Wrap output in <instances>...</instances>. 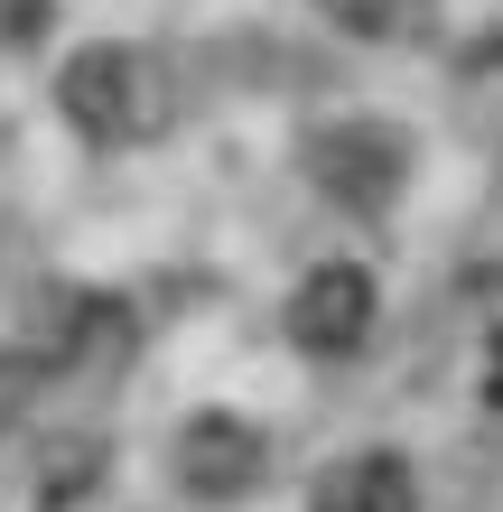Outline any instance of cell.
Listing matches in <instances>:
<instances>
[{
    "label": "cell",
    "instance_id": "obj_5",
    "mask_svg": "<svg viewBox=\"0 0 503 512\" xmlns=\"http://www.w3.org/2000/svg\"><path fill=\"white\" fill-rule=\"evenodd\" d=\"M38 373H84V364H122L131 354V308L122 298H84V289H56L38 308V336L19 345Z\"/></svg>",
    "mask_w": 503,
    "mask_h": 512
},
{
    "label": "cell",
    "instance_id": "obj_8",
    "mask_svg": "<svg viewBox=\"0 0 503 512\" xmlns=\"http://www.w3.org/2000/svg\"><path fill=\"white\" fill-rule=\"evenodd\" d=\"M38 364H28V354L19 345H0V429H19V419H28V401H38Z\"/></svg>",
    "mask_w": 503,
    "mask_h": 512
},
{
    "label": "cell",
    "instance_id": "obj_7",
    "mask_svg": "<svg viewBox=\"0 0 503 512\" xmlns=\"http://www.w3.org/2000/svg\"><path fill=\"white\" fill-rule=\"evenodd\" d=\"M317 19H336L345 38H373V47H410L429 38L438 0H317Z\"/></svg>",
    "mask_w": 503,
    "mask_h": 512
},
{
    "label": "cell",
    "instance_id": "obj_2",
    "mask_svg": "<svg viewBox=\"0 0 503 512\" xmlns=\"http://www.w3.org/2000/svg\"><path fill=\"white\" fill-rule=\"evenodd\" d=\"M308 187L345 205V215H382L401 187H410V131L382 122V112H336V122H317L308 149H299Z\"/></svg>",
    "mask_w": 503,
    "mask_h": 512
},
{
    "label": "cell",
    "instance_id": "obj_1",
    "mask_svg": "<svg viewBox=\"0 0 503 512\" xmlns=\"http://www.w3.org/2000/svg\"><path fill=\"white\" fill-rule=\"evenodd\" d=\"M56 103H66V122L94 149H140V140L168 131V66L150 47H131V38H103V47L66 56Z\"/></svg>",
    "mask_w": 503,
    "mask_h": 512
},
{
    "label": "cell",
    "instance_id": "obj_3",
    "mask_svg": "<svg viewBox=\"0 0 503 512\" xmlns=\"http://www.w3.org/2000/svg\"><path fill=\"white\" fill-rule=\"evenodd\" d=\"M168 466L196 503H243L261 475H271V438L252 429L243 410H196L187 429L168 438Z\"/></svg>",
    "mask_w": 503,
    "mask_h": 512
},
{
    "label": "cell",
    "instance_id": "obj_4",
    "mask_svg": "<svg viewBox=\"0 0 503 512\" xmlns=\"http://www.w3.org/2000/svg\"><path fill=\"white\" fill-rule=\"evenodd\" d=\"M373 317H382V289H373V270L364 261H317L299 289H289V345L299 354H364L373 336Z\"/></svg>",
    "mask_w": 503,
    "mask_h": 512
},
{
    "label": "cell",
    "instance_id": "obj_6",
    "mask_svg": "<svg viewBox=\"0 0 503 512\" xmlns=\"http://www.w3.org/2000/svg\"><path fill=\"white\" fill-rule=\"evenodd\" d=\"M308 512H420V475L401 447H354L308 485Z\"/></svg>",
    "mask_w": 503,
    "mask_h": 512
}]
</instances>
